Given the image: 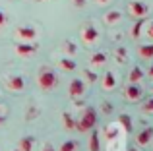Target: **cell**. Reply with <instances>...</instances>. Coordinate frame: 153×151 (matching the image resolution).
I'll use <instances>...</instances> for the list:
<instances>
[{
	"instance_id": "obj_1",
	"label": "cell",
	"mask_w": 153,
	"mask_h": 151,
	"mask_svg": "<svg viewBox=\"0 0 153 151\" xmlns=\"http://www.w3.org/2000/svg\"><path fill=\"white\" fill-rule=\"evenodd\" d=\"M95 124H97V114H95V109L87 107L85 113H83V116H82V120H79L76 126H78L79 132H87V130L95 128Z\"/></svg>"
},
{
	"instance_id": "obj_2",
	"label": "cell",
	"mask_w": 153,
	"mask_h": 151,
	"mask_svg": "<svg viewBox=\"0 0 153 151\" xmlns=\"http://www.w3.org/2000/svg\"><path fill=\"white\" fill-rule=\"evenodd\" d=\"M56 83H58L56 74L49 68H41V72H39V85L43 89H52V87H56Z\"/></svg>"
},
{
	"instance_id": "obj_3",
	"label": "cell",
	"mask_w": 153,
	"mask_h": 151,
	"mask_svg": "<svg viewBox=\"0 0 153 151\" xmlns=\"http://www.w3.org/2000/svg\"><path fill=\"white\" fill-rule=\"evenodd\" d=\"M128 12H130L134 18H146L147 12H149V8H147L143 2H140V0H132V2L128 4Z\"/></svg>"
},
{
	"instance_id": "obj_4",
	"label": "cell",
	"mask_w": 153,
	"mask_h": 151,
	"mask_svg": "<svg viewBox=\"0 0 153 151\" xmlns=\"http://www.w3.org/2000/svg\"><path fill=\"white\" fill-rule=\"evenodd\" d=\"M82 39H83L85 45H91V43H95L99 39V31L95 29L93 25H85V27H83V31H82Z\"/></svg>"
},
{
	"instance_id": "obj_5",
	"label": "cell",
	"mask_w": 153,
	"mask_h": 151,
	"mask_svg": "<svg viewBox=\"0 0 153 151\" xmlns=\"http://www.w3.org/2000/svg\"><path fill=\"white\" fill-rule=\"evenodd\" d=\"M16 35H18L19 39H23V41H31V39L37 37V31H35V27L23 25V27H18V29H16Z\"/></svg>"
},
{
	"instance_id": "obj_6",
	"label": "cell",
	"mask_w": 153,
	"mask_h": 151,
	"mask_svg": "<svg viewBox=\"0 0 153 151\" xmlns=\"http://www.w3.org/2000/svg\"><path fill=\"white\" fill-rule=\"evenodd\" d=\"M35 50H37V45H31V43H19V45H16V53L19 54V56H29V54H33Z\"/></svg>"
},
{
	"instance_id": "obj_7",
	"label": "cell",
	"mask_w": 153,
	"mask_h": 151,
	"mask_svg": "<svg viewBox=\"0 0 153 151\" xmlns=\"http://www.w3.org/2000/svg\"><path fill=\"white\" fill-rule=\"evenodd\" d=\"M6 85L10 87L12 91H22L23 87H25V81H23V78H22V76H12V78H8Z\"/></svg>"
},
{
	"instance_id": "obj_8",
	"label": "cell",
	"mask_w": 153,
	"mask_h": 151,
	"mask_svg": "<svg viewBox=\"0 0 153 151\" xmlns=\"http://www.w3.org/2000/svg\"><path fill=\"white\" fill-rule=\"evenodd\" d=\"M83 93V81L82 79H72L70 81V95L72 97H78Z\"/></svg>"
},
{
	"instance_id": "obj_9",
	"label": "cell",
	"mask_w": 153,
	"mask_h": 151,
	"mask_svg": "<svg viewBox=\"0 0 153 151\" xmlns=\"http://www.w3.org/2000/svg\"><path fill=\"white\" fill-rule=\"evenodd\" d=\"M124 95H126L130 101H136V99L142 97V89H140L138 85H128V87H126V91H124Z\"/></svg>"
},
{
	"instance_id": "obj_10",
	"label": "cell",
	"mask_w": 153,
	"mask_h": 151,
	"mask_svg": "<svg viewBox=\"0 0 153 151\" xmlns=\"http://www.w3.org/2000/svg\"><path fill=\"white\" fill-rule=\"evenodd\" d=\"M33 144H35V138L33 136H25L19 140V151H31L33 149Z\"/></svg>"
},
{
	"instance_id": "obj_11",
	"label": "cell",
	"mask_w": 153,
	"mask_h": 151,
	"mask_svg": "<svg viewBox=\"0 0 153 151\" xmlns=\"http://www.w3.org/2000/svg\"><path fill=\"white\" fill-rule=\"evenodd\" d=\"M120 19H122V14H120L118 10H112V12H107V14H105V23H108V25L120 21Z\"/></svg>"
},
{
	"instance_id": "obj_12",
	"label": "cell",
	"mask_w": 153,
	"mask_h": 151,
	"mask_svg": "<svg viewBox=\"0 0 153 151\" xmlns=\"http://www.w3.org/2000/svg\"><path fill=\"white\" fill-rule=\"evenodd\" d=\"M114 85H116L114 74H112V72H107V74H105V78H103V87H105V89H112Z\"/></svg>"
},
{
	"instance_id": "obj_13",
	"label": "cell",
	"mask_w": 153,
	"mask_h": 151,
	"mask_svg": "<svg viewBox=\"0 0 153 151\" xmlns=\"http://www.w3.org/2000/svg\"><path fill=\"white\" fill-rule=\"evenodd\" d=\"M151 136H153V128H146L142 134H138V144L140 145H146L147 141L151 140Z\"/></svg>"
},
{
	"instance_id": "obj_14",
	"label": "cell",
	"mask_w": 153,
	"mask_h": 151,
	"mask_svg": "<svg viewBox=\"0 0 153 151\" xmlns=\"http://www.w3.org/2000/svg\"><path fill=\"white\" fill-rule=\"evenodd\" d=\"M118 124L126 130V134L132 132V120H130V116H128V114H120V116H118Z\"/></svg>"
},
{
	"instance_id": "obj_15",
	"label": "cell",
	"mask_w": 153,
	"mask_h": 151,
	"mask_svg": "<svg viewBox=\"0 0 153 151\" xmlns=\"http://www.w3.org/2000/svg\"><path fill=\"white\" fill-rule=\"evenodd\" d=\"M140 56H142V58H153V45L140 47Z\"/></svg>"
},
{
	"instance_id": "obj_16",
	"label": "cell",
	"mask_w": 153,
	"mask_h": 151,
	"mask_svg": "<svg viewBox=\"0 0 153 151\" xmlns=\"http://www.w3.org/2000/svg\"><path fill=\"white\" fill-rule=\"evenodd\" d=\"M60 66H62L66 72H74L76 70V62L70 60V58H62V60H60Z\"/></svg>"
},
{
	"instance_id": "obj_17",
	"label": "cell",
	"mask_w": 153,
	"mask_h": 151,
	"mask_svg": "<svg viewBox=\"0 0 153 151\" xmlns=\"http://www.w3.org/2000/svg\"><path fill=\"white\" fill-rule=\"evenodd\" d=\"M99 134L93 132L91 134V140H89V151H99Z\"/></svg>"
},
{
	"instance_id": "obj_18",
	"label": "cell",
	"mask_w": 153,
	"mask_h": 151,
	"mask_svg": "<svg viewBox=\"0 0 153 151\" xmlns=\"http://www.w3.org/2000/svg\"><path fill=\"white\" fill-rule=\"evenodd\" d=\"M142 78H143V72H142V68H134V70L130 72V81H132V83L140 81Z\"/></svg>"
},
{
	"instance_id": "obj_19",
	"label": "cell",
	"mask_w": 153,
	"mask_h": 151,
	"mask_svg": "<svg viewBox=\"0 0 153 151\" xmlns=\"http://www.w3.org/2000/svg\"><path fill=\"white\" fill-rule=\"evenodd\" d=\"M105 60H107V54L105 53H97V54L91 56V64H103Z\"/></svg>"
},
{
	"instance_id": "obj_20",
	"label": "cell",
	"mask_w": 153,
	"mask_h": 151,
	"mask_svg": "<svg viewBox=\"0 0 153 151\" xmlns=\"http://www.w3.org/2000/svg\"><path fill=\"white\" fill-rule=\"evenodd\" d=\"M142 25H143V18H138V23L134 25V31H132V35H134L136 39L140 37V31H142Z\"/></svg>"
},
{
	"instance_id": "obj_21",
	"label": "cell",
	"mask_w": 153,
	"mask_h": 151,
	"mask_svg": "<svg viewBox=\"0 0 153 151\" xmlns=\"http://www.w3.org/2000/svg\"><path fill=\"white\" fill-rule=\"evenodd\" d=\"M76 149V141H64L62 145H60V151H74Z\"/></svg>"
},
{
	"instance_id": "obj_22",
	"label": "cell",
	"mask_w": 153,
	"mask_h": 151,
	"mask_svg": "<svg viewBox=\"0 0 153 151\" xmlns=\"http://www.w3.org/2000/svg\"><path fill=\"white\" fill-rule=\"evenodd\" d=\"M64 126H66V128L68 130H72V128H74V120H72V116H70V114H68V113H64Z\"/></svg>"
},
{
	"instance_id": "obj_23",
	"label": "cell",
	"mask_w": 153,
	"mask_h": 151,
	"mask_svg": "<svg viewBox=\"0 0 153 151\" xmlns=\"http://www.w3.org/2000/svg\"><path fill=\"white\" fill-rule=\"evenodd\" d=\"M64 50H66L68 54H74L76 53V45L72 41H64Z\"/></svg>"
},
{
	"instance_id": "obj_24",
	"label": "cell",
	"mask_w": 153,
	"mask_h": 151,
	"mask_svg": "<svg viewBox=\"0 0 153 151\" xmlns=\"http://www.w3.org/2000/svg\"><path fill=\"white\" fill-rule=\"evenodd\" d=\"M105 132H107V138H108V140H114V138L118 136V132H116L114 126H112V128H111V126H107V130H105Z\"/></svg>"
},
{
	"instance_id": "obj_25",
	"label": "cell",
	"mask_w": 153,
	"mask_h": 151,
	"mask_svg": "<svg viewBox=\"0 0 153 151\" xmlns=\"http://www.w3.org/2000/svg\"><path fill=\"white\" fill-rule=\"evenodd\" d=\"M142 110H143V113H153V99H149V101H146V103H143Z\"/></svg>"
},
{
	"instance_id": "obj_26",
	"label": "cell",
	"mask_w": 153,
	"mask_h": 151,
	"mask_svg": "<svg viewBox=\"0 0 153 151\" xmlns=\"http://www.w3.org/2000/svg\"><path fill=\"white\" fill-rule=\"evenodd\" d=\"M37 114H39V110L35 109V107H31V109L27 110V120H33V118L37 116Z\"/></svg>"
},
{
	"instance_id": "obj_27",
	"label": "cell",
	"mask_w": 153,
	"mask_h": 151,
	"mask_svg": "<svg viewBox=\"0 0 153 151\" xmlns=\"http://www.w3.org/2000/svg\"><path fill=\"white\" fill-rule=\"evenodd\" d=\"M6 21H8V18H6V14H4L2 10H0V29H2L4 25H6Z\"/></svg>"
},
{
	"instance_id": "obj_28",
	"label": "cell",
	"mask_w": 153,
	"mask_h": 151,
	"mask_svg": "<svg viewBox=\"0 0 153 151\" xmlns=\"http://www.w3.org/2000/svg\"><path fill=\"white\" fill-rule=\"evenodd\" d=\"M85 76H87V79H89V81H95V79H97V74H93L91 70H85Z\"/></svg>"
},
{
	"instance_id": "obj_29",
	"label": "cell",
	"mask_w": 153,
	"mask_h": 151,
	"mask_svg": "<svg viewBox=\"0 0 153 151\" xmlns=\"http://www.w3.org/2000/svg\"><path fill=\"white\" fill-rule=\"evenodd\" d=\"M147 37L153 39V21L149 23V25H147Z\"/></svg>"
},
{
	"instance_id": "obj_30",
	"label": "cell",
	"mask_w": 153,
	"mask_h": 151,
	"mask_svg": "<svg viewBox=\"0 0 153 151\" xmlns=\"http://www.w3.org/2000/svg\"><path fill=\"white\" fill-rule=\"evenodd\" d=\"M103 110H105V113H112V105H108V103H103Z\"/></svg>"
},
{
	"instance_id": "obj_31",
	"label": "cell",
	"mask_w": 153,
	"mask_h": 151,
	"mask_svg": "<svg viewBox=\"0 0 153 151\" xmlns=\"http://www.w3.org/2000/svg\"><path fill=\"white\" fill-rule=\"evenodd\" d=\"M74 6H78V8H83V6H85V0H74Z\"/></svg>"
},
{
	"instance_id": "obj_32",
	"label": "cell",
	"mask_w": 153,
	"mask_h": 151,
	"mask_svg": "<svg viewBox=\"0 0 153 151\" xmlns=\"http://www.w3.org/2000/svg\"><path fill=\"white\" fill-rule=\"evenodd\" d=\"M116 53H118V56H120V58H124V56H126V49H118Z\"/></svg>"
},
{
	"instance_id": "obj_33",
	"label": "cell",
	"mask_w": 153,
	"mask_h": 151,
	"mask_svg": "<svg viewBox=\"0 0 153 151\" xmlns=\"http://www.w3.org/2000/svg\"><path fill=\"white\" fill-rule=\"evenodd\" d=\"M43 151H54V147H52V145H51V144H47V145H45V147H43Z\"/></svg>"
},
{
	"instance_id": "obj_34",
	"label": "cell",
	"mask_w": 153,
	"mask_h": 151,
	"mask_svg": "<svg viewBox=\"0 0 153 151\" xmlns=\"http://www.w3.org/2000/svg\"><path fill=\"white\" fill-rule=\"evenodd\" d=\"M4 122H6V116H2V114H0V124H4Z\"/></svg>"
},
{
	"instance_id": "obj_35",
	"label": "cell",
	"mask_w": 153,
	"mask_h": 151,
	"mask_svg": "<svg viewBox=\"0 0 153 151\" xmlns=\"http://www.w3.org/2000/svg\"><path fill=\"white\" fill-rule=\"evenodd\" d=\"M99 4H107V2H111V0H97Z\"/></svg>"
},
{
	"instance_id": "obj_36",
	"label": "cell",
	"mask_w": 153,
	"mask_h": 151,
	"mask_svg": "<svg viewBox=\"0 0 153 151\" xmlns=\"http://www.w3.org/2000/svg\"><path fill=\"white\" fill-rule=\"evenodd\" d=\"M149 76H151V78H153V66H151V68H149Z\"/></svg>"
},
{
	"instance_id": "obj_37",
	"label": "cell",
	"mask_w": 153,
	"mask_h": 151,
	"mask_svg": "<svg viewBox=\"0 0 153 151\" xmlns=\"http://www.w3.org/2000/svg\"><path fill=\"white\" fill-rule=\"evenodd\" d=\"M35 2H45V0H35Z\"/></svg>"
},
{
	"instance_id": "obj_38",
	"label": "cell",
	"mask_w": 153,
	"mask_h": 151,
	"mask_svg": "<svg viewBox=\"0 0 153 151\" xmlns=\"http://www.w3.org/2000/svg\"><path fill=\"white\" fill-rule=\"evenodd\" d=\"M16 151H19V149H16Z\"/></svg>"
},
{
	"instance_id": "obj_39",
	"label": "cell",
	"mask_w": 153,
	"mask_h": 151,
	"mask_svg": "<svg viewBox=\"0 0 153 151\" xmlns=\"http://www.w3.org/2000/svg\"><path fill=\"white\" fill-rule=\"evenodd\" d=\"M132 151H136V149H132Z\"/></svg>"
}]
</instances>
